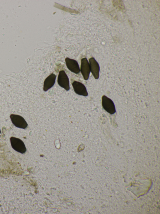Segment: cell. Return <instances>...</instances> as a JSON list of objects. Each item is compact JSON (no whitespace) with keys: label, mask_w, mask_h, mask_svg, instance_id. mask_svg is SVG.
<instances>
[{"label":"cell","mask_w":160,"mask_h":214,"mask_svg":"<svg viewBox=\"0 0 160 214\" xmlns=\"http://www.w3.org/2000/svg\"><path fill=\"white\" fill-rule=\"evenodd\" d=\"M58 84L66 91L70 89L69 82L68 78L64 70L59 71L58 77Z\"/></svg>","instance_id":"cell-4"},{"label":"cell","mask_w":160,"mask_h":214,"mask_svg":"<svg viewBox=\"0 0 160 214\" xmlns=\"http://www.w3.org/2000/svg\"><path fill=\"white\" fill-rule=\"evenodd\" d=\"M65 62L68 68L71 72L76 74L80 72V69L78 64L76 61L67 57L65 59Z\"/></svg>","instance_id":"cell-7"},{"label":"cell","mask_w":160,"mask_h":214,"mask_svg":"<svg viewBox=\"0 0 160 214\" xmlns=\"http://www.w3.org/2000/svg\"><path fill=\"white\" fill-rule=\"evenodd\" d=\"M10 117L12 123L16 127L24 129L27 128L28 124L22 116L18 115L11 114Z\"/></svg>","instance_id":"cell-3"},{"label":"cell","mask_w":160,"mask_h":214,"mask_svg":"<svg viewBox=\"0 0 160 214\" xmlns=\"http://www.w3.org/2000/svg\"><path fill=\"white\" fill-rule=\"evenodd\" d=\"M80 70L84 79L88 80L91 71L89 64L87 58H83L81 59Z\"/></svg>","instance_id":"cell-5"},{"label":"cell","mask_w":160,"mask_h":214,"mask_svg":"<svg viewBox=\"0 0 160 214\" xmlns=\"http://www.w3.org/2000/svg\"><path fill=\"white\" fill-rule=\"evenodd\" d=\"M10 141L12 148L17 152L24 154L27 149L23 142L20 139L12 136L10 138Z\"/></svg>","instance_id":"cell-1"},{"label":"cell","mask_w":160,"mask_h":214,"mask_svg":"<svg viewBox=\"0 0 160 214\" xmlns=\"http://www.w3.org/2000/svg\"><path fill=\"white\" fill-rule=\"evenodd\" d=\"M102 105L107 112L112 115L116 112L114 104L113 101L105 95H103L102 98Z\"/></svg>","instance_id":"cell-2"},{"label":"cell","mask_w":160,"mask_h":214,"mask_svg":"<svg viewBox=\"0 0 160 214\" xmlns=\"http://www.w3.org/2000/svg\"><path fill=\"white\" fill-rule=\"evenodd\" d=\"M90 71L95 79L99 78L100 67L98 62L95 59L92 57L89 59Z\"/></svg>","instance_id":"cell-8"},{"label":"cell","mask_w":160,"mask_h":214,"mask_svg":"<svg viewBox=\"0 0 160 214\" xmlns=\"http://www.w3.org/2000/svg\"><path fill=\"white\" fill-rule=\"evenodd\" d=\"M72 85L75 92L77 94L84 96H87L88 93L85 85L82 83L75 81L72 83Z\"/></svg>","instance_id":"cell-6"},{"label":"cell","mask_w":160,"mask_h":214,"mask_svg":"<svg viewBox=\"0 0 160 214\" xmlns=\"http://www.w3.org/2000/svg\"><path fill=\"white\" fill-rule=\"evenodd\" d=\"M1 129H0V134H1Z\"/></svg>","instance_id":"cell-10"},{"label":"cell","mask_w":160,"mask_h":214,"mask_svg":"<svg viewBox=\"0 0 160 214\" xmlns=\"http://www.w3.org/2000/svg\"><path fill=\"white\" fill-rule=\"evenodd\" d=\"M56 77V75L52 73L45 79L43 87V90L44 91H47L53 86L55 82Z\"/></svg>","instance_id":"cell-9"}]
</instances>
